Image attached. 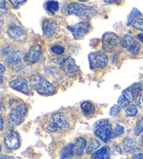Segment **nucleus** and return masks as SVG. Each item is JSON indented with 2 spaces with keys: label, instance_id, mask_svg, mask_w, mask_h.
Listing matches in <instances>:
<instances>
[{
  "label": "nucleus",
  "instance_id": "obj_39",
  "mask_svg": "<svg viewBox=\"0 0 143 159\" xmlns=\"http://www.w3.org/2000/svg\"><path fill=\"white\" fill-rule=\"evenodd\" d=\"M142 95H138V96L136 98V105H137L138 107L140 106V100H141Z\"/></svg>",
  "mask_w": 143,
  "mask_h": 159
},
{
  "label": "nucleus",
  "instance_id": "obj_9",
  "mask_svg": "<svg viewBox=\"0 0 143 159\" xmlns=\"http://www.w3.org/2000/svg\"><path fill=\"white\" fill-rule=\"evenodd\" d=\"M24 52L23 51H15L11 53L4 60L5 65L11 67L15 72H19L21 69V60L24 58Z\"/></svg>",
  "mask_w": 143,
  "mask_h": 159
},
{
  "label": "nucleus",
  "instance_id": "obj_11",
  "mask_svg": "<svg viewBox=\"0 0 143 159\" xmlns=\"http://www.w3.org/2000/svg\"><path fill=\"white\" fill-rule=\"evenodd\" d=\"M6 33L11 39L15 42H21L26 37L25 31L20 25L15 22H11L7 26Z\"/></svg>",
  "mask_w": 143,
  "mask_h": 159
},
{
  "label": "nucleus",
  "instance_id": "obj_25",
  "mask_svg": "<svg viewBox=\"0 0 143 159\" xmlns=\"http://www.w3.org/2000/svg\"><path fill=\"white\" fill-rule=\"evenodd\" d=\"M100 147V142H98L97 139H93L92 141L88 145L87 149H86V153H91L97 150L98 147Z\"/></svg>",
  "mask_w": 143,
  "mask_h": 159
},
{
  "label": "nucleus",
  "instance_id": "obj_16",
  "mask_svg": "<svg viewBox=\"0 0 143 159\" xmlns=\"http://www.w3.org/2000/svg\"><path fill=\"white\" fill-rule=\"evenodd\" d=\"M57 28V23L53 19H45L42 23L43 35L46 38H51L55 34Z\"/></svg>",
  "mask_w": 143,
  "mask_h": 159
},
{
  "label": "nucleus",
  "instance_id": "obj_7",
  "mask_svg": "<svg viewBox=\"0 0 143 159\" xmlns=\"http://www.w3.org/2000/svg\"><path fill=\"white\" fill-rule=\"evenodd\" d=\"M67 29L71 32L74 39L80 40L83 39L89 33L91 24L87 21H80L73 25L67 26Z\"/></svg>",
  "mask_w": 143,
  "mask_h": 159
},
{
  "label": "nucleus",
  "instance_id": "obj_30",
  "mask_svg": "<svg viewBox=\"0 0 143 159\" xmlns=\"http://www.w3.org/2000/svg\"><path fill=\"white\" fill-rule=\"evenodd\" d=\"M122 95L126 98V99H127L129 101V102H133V101L135 99L134 95L133 94V93H132V91L131 90L130 88H129V87L126 88V89H124V90H123V91H122Z\"/></svg>",
  "mask_w": 143,
  "mask_h": 159
},
{
  "label": "nucleus",
  "instance_id": "obj_10",
  "mask_svg": "<svg viewBox=\"0 0 143 159\" xmlns=\"http://www.w3.org/2000/svg\"><path fill=\"white\" fill-rule=\"evenodd\" d=\"M121 43L119 37L114 32H106L102 37V48L106 52H112Z\"/></svg>",
  "mask_w": 143,
  "mask_h": 159
},
{
  "label": "nucleus",
  "instance_id": "obj_32",
  "mask_svg": "<svg viewBox=\"0 0 143 159\" xmlns=\"http://www.w3.org/2000/svg\"><path fill=\"white\" fill-rule=\"evenodd\" d=\"M121 107L119 105H115L110 109V115L111 116H115L119 113L121 111Z\"/></svg>",
  "mask_w": 143,
  "mask_h": 159
},
{
  "label": "nucleus",
  "instance_id": "obj_43",
  "mask_svg": "<svg viewBox=\"0 0 143 159\" xmlns=\"http://www.w3.org/2000/svg\"><path fill=\"white\" fill-rule=\"evenodd\" d=\"M3 128H4V119L2 116H1V130H3Z\"/></svg>",
  "mask_w": 143,
  "mask_h": 159
},
{
  "label": "nucleus",
  "instance_id": "obj_26",
  "mask_svg": "<svg viewBox=\"0 0 143 159\" xmlns=\"http://www.w3.org/2000/svg\"><path fill=\"white\" fill-rule=\"evenodd\" d=\"M133 133L136 136L143 135V116L137 122L136 126H135Z\"/></svg>",
  "mask_w": 143,
  "mask_h": 159
},
{
  "label": "nucleus",
  "instance_id": "obj_38",
  "mask_svg": "<svg viewBox=\"0 0 143 159\" xmlns=\"http://www.w3.org/2000/svg\"><path fill=\"white\" fill-rule=\"evenodd\" d=\"M131 159H143L142 153H135L134 155L132 156Z\"/></svg>",
  "mask_w": 143,
  "mask_h": 159
},
{
  "label": "nucleus",
  "instance_id": "obj_13",
  "mask_svg": "<svg viewBox=\"0 0 143 159\" xmlns=\"http://www.w3.org/2000/svg\"><path fill=\"white\" fill-rule=\"evenodd\" d=\"M60 69L68 76H73L78 71V67L76 60L71 56L64 57L59 62Z\"/></svg>",
  "mask_w": 143,
  "mask_h": 159
},
{
  "label": "nucleus",
  "instance_id": "obj_12",
  "mask_svg": "<svg viewBox=\"0 0 143 159\" xmlns=\"http://www.w3.org/2000/svg\"><path fill=\"white\" fill-rule=\"evenodd\" d=\"M121 45L126 51L132 55H137L141 48L140 43L133 37L125 34L121 39Z\"/></svg>",
  "mask_w": 143,
  "mask_h": 159
},
{
  "label": "nucleus",
  "instance_id": "obj_29",
  "mask_svg": "<svg viewBox=\"0 0 143 159\" xmlns=\"http://www.w3.org/2000/svg\"><path fill=\"white\" fill-rule=\"evenodd\" d=\"M50 50L52 53L55 55H58V56H61V55H62L65 52L64 47L59 45H54L51 46L50 48Z\"/></svg>",
  "mask_w": 143,
  "mask_h": 159
},
{
  "label": "nucleus",
  "instance_id": "obj_21",
  "mask_svg": "<svg viewBox=\"0 0 143 159\" xmlns=\"http://www.w3.org/2000/svg\"><path fill=\"white\" fill-rule=\"evenodd\" d=\"M44 9L50 15L54 16L59 9V4L57 1H47L44 3Z\"/></svg>",
  "mask_w": 143,
  "mask_h": 159
},
{
  "label": "nucleus",
  "instance_id": "obj_45",
  "mask_svg": "<svg viewBox=\"0 0 143 159\" xmlns=\"http://www.w3.org/2000/svg\"><path fill=\"white\" fill-rule=\"evenodd\" d=\"M142 103H143V97H142Z\"/></svg>",
  "mask_w": 143,
  "mask_h": 159
},
{
  "label": "nucleus",
  "instance_id": "obj_23",
  "mask_svg": "<svg viewBox=\"0 0 143 159\" xmlns=\"http://www.w3.org/2000/svg\"><path fill=\"white\" fill-rule=\"evenodd\" d=\"M142 16V13L137 9V8H133L131 10V11L129 13L127 18V23L126 25L130 26L131 24H133L135 21L140 18V17Z\"/></svg>",
  "mask_w": 143,
  "mask_h": 159
},
{
  "label": "nucleus",
  "instance_id": "obj_20",
  "mask_svg": "<svg viewBox=\"0 0 143 159\" xmlns=\"http://www.w3.org/2000/svg\"><path fill=\"white\" fill-rule=\"evenodd\" d=\"M80 107L84 116L86 117H91L93 116L96 111L95 105L89 101H84V102H82Z\"/></svg>",
  "mask_w": 143,
  "mask_h": 159
},
{
  "label": "nucleus",
  "instance_id": "obj_42",
  "mask_svg": "<svg viewBox=\"0 0 143 159\" xmlns=\"http://www.w3.org/2000/svg\"><path fill=\"white\" fill-rule=\"evenodd\" d=\"M138 144H139V145H140V147L143 148V135L141 137H140V138L139 139Z\"/></svg>",
  "mask_w": 143,
  "mask_h": 159
},
{
  "label": "nucleus",
  "instance_id": "obj_27",
  "mask_svg": "<svg viewBox=\"0 0 143 159\" xmlns=\"http://www.w3.org/2000/svg\"><path fill=\"white\" fill-rule=\"evenodd\" d=\"M137 112H138V110H137V108L136 105H129L125 110L126 116L128 117H133L136 116L137 114Z\"/></svg>",
  "mask_w": 143,
  "mask_h": 159
},
{
  "label": "nucleus",
  "instance_id": "obj_2",
  "mask_svg": "<svg viewBox=\"0 0 143 159\" xmlns=\"http://www.w3.org/2000/svg\"><path fill=\"white\" fill-rule=\"evenodd\" d=\"M29 86L41 95L48 96L56 93L55 87L46 78L39 75H34L30 77Z\"/></svg>",
  "mask_w": 143,
  "mask_h": 159
},
{
  "label": "nucleus",
  "instance_id": "obj_34",
  "mask_svg": "<svg viewBox=\"0 0 143 159\" xmlns=\"http://www.w3.org/2000/svg\"><path fill=\"white\" fill-rule=\"evenodd\" d=\"M9 2L11 4V5L14 9H17L20 6H22V5L24 4V3H26L27 1H25V0H24V1H18V0H17V1H13V0H10Z\"/></svg>",
  "mask_w": 143,
  "mask_h": 159
},
{
  "label": "nucleus",
  "instance_id": "obj_41",
  "mask_svg": "<svg viewBox=\"0 0 143 159\" xmlns=\"http://www.w3.org/2000/svg\"><path fill=\"white\" fill-rule=\"evenodd\" d=\"M0 159H14L13 156H6V155H1V157Z\"/></svg>",
  "mask_w": 143,
  "mask_h": 159
},
{
  "label": "nucleus",
  "instance_id": "obj_33",
  "mask_svg": "<svg viewBox=\"0 0 143 159\" xmlns=\"http://www.w3.org/2000/svg\"><path fill=\"white\" fill-rule=\"evenodd\" d=\"M132 25L137 30L143 32V18H140L132 24Z\"/></svg>",
  "mask_w": 143,
  "mask_h": 159
},
{
  "label": "nucleus",
  "instance_id": "obj_14",
  "mask_svg": "<svg viewBox=\"0 0 143 159\" xmlns=\"http://www.w3.org/2000/svg\"><path fill=\"white\" fill-rule=\"evenodd\" d=\"M9 85L13 90H17V91L25 95L29 94V90L28 88V83H27V79L23 76H18L17 77L10 81Z\"/></svg>",
  "mask_w": 143,
  "mask_h": 159
},
{
  "label": "nucleus",
  "instance_id": "obj_3",
  "mask_svg": "<svg viewBox=\"0 0 143 159\" xmlns=\"http://www.w3.org/2000/svg\"><path fill=\"white\" fill-rule=\"evenodd\" d=\"M27 114L28 108L24 104L20 103L13 106L8 115V120L10 126L17 127L21 125L27 117Z\"/></svg>",
  "mask_w": 143,
  "mask_h": 159
},
{
  "label": "nucleus",
  "instance_id": "obj_1",
  "mask_svg": "<svg viewBox=\"0 0 143 159\" xmlns=\"http://www.w3.org/2000/svg\"><path fill=\"white\" fill-rule=\"evenodd\" d=\"M74 125L73 118L66 112H57L51 115L46 122V129L50 133H67Z\"/></svg>",
  "mask_w": 143,
  "mask_h": 159
},
{
  "label": "nucleus",
  "instance_id": "obj_22",
  "mask_svg": "<svg viewBox=\"0 0 143 159\" xmlns=\"http://www.w3.org/2000/svg\"><path fill=\"white\" fill-rule=\"evenodd\" d=\"M73 144L70 143L63 148L60 152V158L67 159L73 157Z\"/></svg>",
  "mask_w": 143,
  "mask_h": 159
},
{
  "label": "nucleus",
  "instance_id": "obj_17",
  "mask_svg": "<svg viewBox=\"0 0 143 159\" xmlns=\"http://www.w3.org/2000/svg\"><path fill=\"white\" fill-rule=\"evenodd\" d=\"M87 147V140L84 138H78L73 144V153L77 156H81Z\"/></svg>",
  "mask_w": 143,
  "mask_h": 159
},
{
  "label": "nucleus",
  "instance_id": "obj_6",
  "mask_svg": "<svg viewBox=\"0 0 143 159\" xmlns=\"http://www.w3.org/2000/svg\"><path fill=\"white\" fill-rule=\"evenodd\" d=\"M88 59H89V67L92 70L103 69L108 65L109 62L108 56L100 51L89 53Z\"/></svg>",
  "mask_w": 143,
  "mask_h": 159
},
{
  "label": "nucleus",
  "instance_id": "obj_15",
  "mask_svg": "<svg viewBox=\"0 0 143 159\" xmlns=\"http://www.w3.org/2000/svg\"><path fill=\"white\" fill-rule=\"evenodd\" d=\"M42 54V48L39 44H36L32 46L29 51L24 55V61L29 64H34L40 60Z\"/></svg>",
  "mask_w": 143,
  "mask_h": 159
},
{
  "label": "nucleus",
  "instance_id": "obj_8",
  "mask_svg": "<svg viewBox=\"0 0 143 159\" xmlns=\"http://www.w3.org/2000/svg\"><path fill=\"white\" fill-rule=\"evenodd\" d=\"M3 142L5 149L8 151L18 149L20 147V139L18 133L13 130H8L4 133Z\"/></svg>",
  "mask_w": 143,
  "mask_h": 159
},
{
  "label": "nucleus",
  "instance_id": "obj_5",
  "mask_svg": "<svg viewBox=\"0 0 143 159\" xmlns=\"http://www.w3.org/2000/svg\"><path fill=\"white\" fill-rule=\"evenodd\" d=\"M67 13L79 17H93L96 15V11L93 7L80 2H71L67 7Z\"/></svg>",
  "mask_w": 143,
  "mask_h": 159
},
{
  "label": "nucleus",
  "instance_id": "obj_28",
  "mask_svg": "<svg viewBox=\"0 0 143 159\" xmlns=\"http://www.w3.org/2000/svg\"><path fill=\"white\" fill-rule=\"evenodd\" d=\"M124 133V127L118 123V124H117L116 126H115V128H114L112 138H117V137L121 136L122 135H123Z\"/></svg>",
  "mask_w": 143,
  "mask_h": 159
},
{
  "label": "nucleus",
  "instance_id": "obj_31",
  "mask_svg": "<svg viewBox=\"0 0 143 159\" xmlns=\"http://www.w3.org/2000/svg\"><path fill=\"white\" fill-rule=\"evenodd\" d=\"M129 101L126 99V98L123 95H120L117 100V105H119L121 108H127L129 106Z\"/></svg>",
  "mask_w": 143,
  "mask_h": 159
},
{
  "label": "nucleus",
  "instance_id": "obj_37",
  "mask_svg": "<svg viewBox=\"0 0 143 159\" xmlns=\"http://www.w3.org/2000/svg\"><path fill=\"white\" fill-rule=\"evenodd\" d=\"M6 71V67H4V65L3 64L0 65V75H1V79L2 81V78H3V75L4 73Z\"/></svg>",
  "mask_w": 143,
  "mask_h": 159
},
{
  "label": "nucleus",
  "instance_id": "obj_44",
  "mask_svg": "<svg viewBox=\"0 0 143 159\" xmlns=\"http://www.w3.org/2000/svg\"><path fill=\"white\" fill-rule=\"evenodd\" d=\"M104 2H106V3L112 4V3H117V1H104Z\"/></svg>",
  "mask_w": 143,
  "mask_h": 159
},
{
  "label": "nucleus",
  "instance_id": "obj_35",
  "mask_svg": "<svg viewBox=\"0 0 143 159\" xmlns=\"http://www.w3.org/2000/svg\"><path fill=\"white\" fill-rule=\"evenodd\" d=\"M6 2L5 1H1L0 2V13L1 15H4L6 14V13L8 12V9L6 7Z\"/></svg>",
  "mask_w": 143,
  "mask_h": 159
},
{
  "label": "nucleus",
  "instance_id": "obj_24",
  "mask_svg": "<svg viewBox=\"0 0 143 159\" xmlns=\"http://www.w3.org/2000/svg\"><path fill=\"white\" fill-rule=\"evenodd\" d=\"M129 88H130L131 90L134 95L135 98H136L138 95H141L140 93L143 90V81L136 82V83L133 84L131 86H129Z\"/></svg>",
  "mask_w": 143,
  "mask_h": 159
},
{
  "label": "nucleus",
  "instance_id": "obj_19",
  "mask_svg": "<svg viewBox=\"0 0 143 159\" xmlns=\"http://www.w3.org/2000/svg\"><path fill=\"white\" fill-rule=\"evenodd\" d=\"M122 148L126 153H133L136 149V139L132 137H126L122 140Z\"/></svg>",
  "mask_w": 143,
  "mask_h": 159
},
{
  "label": "nucleus",
  "instance_id": "obj_36",
  "mask_svg": "<svg viewBox=\"0 0 143 159\" xmlns=\"http://www.w3.org/2000/svg\"><path fill=\"white\" fill-rule=\"evenodd\" d=\"M11 48L9 45H4V46L2 48V56H4V55H7V54H10V51H11Z\"/></svg>",
  "mask_w": 143,
  "mask_h": 159
},
{
  "label": "nucleus",
  "instance_id": "obj_40",
  "mask_svg": "<svg viewBox=\"0 0 143 159\" xmlns=\"http://www.w3.org/2000/svg\"><path fill=\"white\" fill-rule=\"evenodd\" d=\"M137 39H138L140 42H141L142 43H143V33H139L136 35Z\"/></svg>",
  "mask_w": 143,
  "mask_h": 159
},
{
  "label": "nucleus",
  "instance_id": "obj_18",
  "mask_svg": "<svg viewBox=\"0 0 143 159\" xmlns=\"http://www.w3.org/2000/svg\"><path fill=\"white\" fill-rule=\"evenodd\" d=\"M110 149L108 145H105L98 149L91 156V159H110Z\"/></svg>",
  "mask_w": 143,
  "mask_h": 159
},
{
  "label": "nucleus",
  "instance_id": "obj_4",
  "mask_svg": "<svg viewBox=\"0 0 143 159\" xmlns=\"http://www.w3.org/2000/svg\"><path fill=\"white\" fill-rule=\"evenodd\" d=\"M94 135L101 141L108 142L112 138L113 128L112 123L108 119H102L95 123Z\"/></svg>",
  "mask_w": 143,
  "mask_h": 159
}]
</instances>
